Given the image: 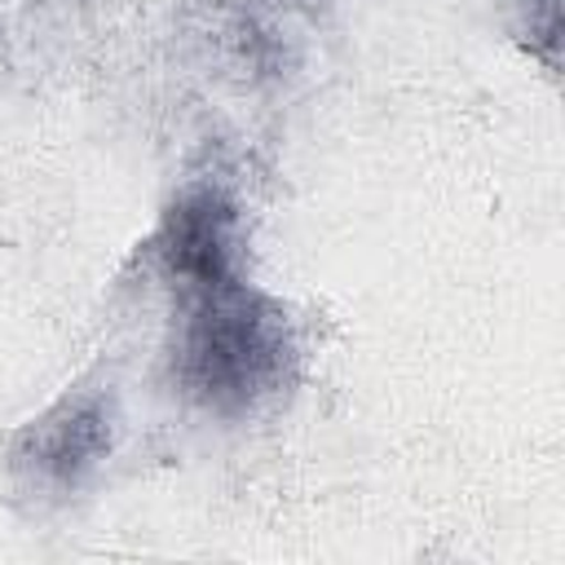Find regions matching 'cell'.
<instances>
[{"label":"cell","mask_w":565,"mask_h":565,"mask_svg":"<svg viewBox=\"0 0 565 565\" xmlns=\"http://www.w3.org/2000/svg\"><path fill=\"white\" fill-rule=\"evenodd\" d=\"M115 397L106 388H71L26 428H18L9 463L13 472L49 494L79 490L115 446Z\"/></svg>","instance_id":"obj_2"},{"label":"cell","mask_w":565,"mask_h":565,"mask_svg":"<svg viewBox=\"0 0 565 565\" xmlns=\"http://www.w3.org/2000/svg\"><path fill=\"white\" fill-rule=\"evenodd\" d=\"M154 247H159L163 274L185 296L238 282V212L212 185L185 190L168 207Z\"/></svg>","instance_id":"obj_3"},{"label":"cell","mask_w":565,"mask_h":565,"mask_svg":"<svg viewBox=\"0 0 565 565\" xmlns=\"http://www.w3.org/2000/svg\"><path fill=\"white\" fill-rule=\"evenodd\" d=\"M287 313L252 291L225 282L190 296V313L177 340V384L212 415H247L274 397L291 375Z\"/></svg>","instance_id":"obj_1"}]
</instances>
